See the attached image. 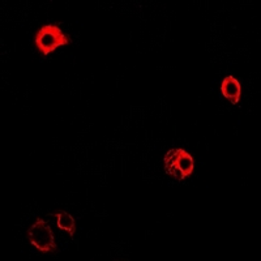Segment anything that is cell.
Listing matches in <instances>:
<instances>
[{
	"label": "cell",
	"instance_id": "2",
	"mask_svg": "<svg viewBox=\"0 0 261 261\" xmlns=\"http://www.w3.org/2000/svg\"><path fill=\"white\" fill-rule=\"evenodd\" d=\"M34 43L42 55H50L51 53L65 45H71L72 39L63 33L58 24H47L41 27V29L34 36Z\"/></svg>",
	"mask_w": 261,
	"mask_h": 261
},
{
	"label": "cell",
	"instance_id": "5",
	"mask_svg": "<svg viewBox=\"0 0 261 261\" xmlns=\"http://www.w3.org/2000/svg\"><path fill=\"white\" fill-rule=\"evenodd\" d=\"M48 216L57 217L58 227L60 230H64V231L68 232V235L71 238H73L74 232H76V222H74V218L65 211H57L54 213H50Z\"/></svg>",
	"mask_w": 261,
	"mask_h": 261
},
{
	"label": "cell",
	"instance_id": "1",
	"mask_svg": "<svg viewBox=\"0 0 261 261\" xmlns=\"http://www.w3.org/2000/svg\"><path fill=\"white\" fill-rule=\"evenodd\" d=\"M165 171L178 181L190 178L195 171V161L192 155L181 148L171 149L163 157Z\"/></svg>",
	"mask_w": 261,
	"mask_h": 261
},
{
	"label": "cell",
	"instance_id": "4",
	"mask_svg": "<svg viewBox=\"0 0 261 261\" xmlns=\"http://www.w3.org/2000/svg\"><path fill=\"white\" fill-rule=\"evenodd\" d=\"M221 93L226 99L230 101V103L238 105L241 101V94H242V86L241 83L235 79L234 76H226L223 79L222 84H221Z\"/></svg>",
	"mask_w": 261,
	"mask_h": 261
},
{
	"label": "cell",
	"instance_id": "3",
	"mask_svg": "<svg viewBox=\"0 0 261 261\" xmlns=\"http://www.w3.org/2000/svg\"><path fill=\"white\" fill-rule=\"evenodd\" d=\"M29 241L33 247H36L41 252H55L57 243L50 225L45 220H37L28 230Z\"/></svg>",
	"mask_w": 261,
	"mask_h": 261
}]
</instances>
